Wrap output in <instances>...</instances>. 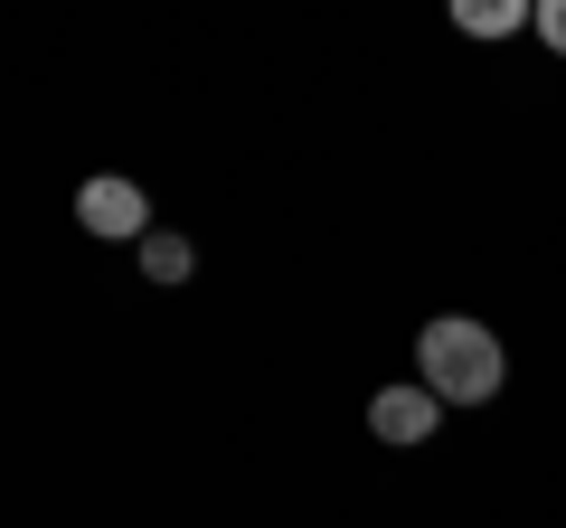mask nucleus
<instances>
[{
	"label": "nucleus",
	"instance_id": "3",
	"mask_svg": "<svg viewBox=\"0 0 566 528\" xmlns=\"http://www.w3.org/2000/svg\"><path fill=\"white\" fill-rule=\"evenodd\" d=\"M76 226H85V236H151V199H142V189L133 180H85L76 189Z\"/></svg>",
	"mask_w": 566,
	"mask_h": 528
},
{
	"label": "nucleus",
	"instance_id": "2",
	"mask_svg": "<svg viewBox=\"0 0 566 528\" xmlns=\"http://www.w3.org/2000/svg\"><path fill=\"white\" fill-rule=\"evenodd\" d=\"M434 415H444V397H434L424 378H397V387H378V397H368V434H378V444H424V434H434Z\"/></svg>",
	"mask_w": 566,
	"mask_h": 528
},
{
	"label": "nucleus",
	"instance_id": "1",
	"mask_svg": "<svg viewBox=\"0 0 566 528\" xmlns=\"http://www.w3.org/2000/svg\"><path fill=\"white\" fill-rule=\"evenodd\" d=\"M416 378L444 397V406H491L501 397V340H491L482 321H424V340H416Z\"/></svg>",
	"mask_w": 566,
	"mask_h": 528
},
{
	"label": "nucleus",
	"instance_id": "6",
	"mask_svg": "<svg viewBox=\"0 0 566 528\" xmlns=\"http://www.w3.org/2000/svg\"><path fill=\"white\" fill-rule=\"evenodd\" d=\"M528 29H538V39L566 57V0H538V10H528Z\"/></svg>",
	"mask_w": 566,
	"mask_h": 528
},
{
	"label": "nucleus",
	"instance_id": "4",
	"mask_svg": "<svg viewBox=\"0 0 566 528\" xmlns=\"http://www.w3.org/2000/svg\"><path fill=\"white\" fill-rule=\"evenodd\" d=\"M528 10L538 0H453V29L463 39H510V29H528Z\"/></svg>",
	"mask_w": 566,
	"mask_h": 528
},
{
	"label": "nucleus",
	"instance_id": "5",
	"mask_svg": "<svg viewBox=\"0 0 566 528\" xmlns=\"http://www.w3.org/2000/svg\"><path fill=\"white\" fill-rule=\"evenodd\" d=\"M189 236H170V226H151V236H142V274H151V284H189Z\"/></svg>",
	"mask_w": 566,
	"mask_h": 528
}]
</instances>
